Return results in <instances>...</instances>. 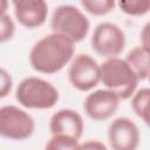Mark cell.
Listing matches in <instances>:
<instances>
[{
  "label": "cell",
  "mask_w": 150,
  "mask_h": 150,
  "mask_svg": "<svg viewBox=\"0 0 150 150\" xmlns=\"http://www.w3.org/2000/svg\"><path fill=\"white\" fill-rule=\"evenodd\" d=\"M149 23H146L142 32L139 33V39H141V46L145 47V48H149Z\"/></svg>",
  "instance_id": "ffe728a7"
},
{
  "label": "cell",
  "mask_w": 150,
  "mask_h": 150,
  "mask_svg": "<svg viewBox=\"0 0 150 150\" xmlns=\"http://www.w3.org/2000/svg\"><path fill=\"white\" fill-rule=\"evenodd\" d=\"M81 6L91 15L101 16L110 13L115 8L116 2L114 0H82Z\"/></svg>",
  "instance_id": "5bb4252c"
},
{
  "label": "cell",
  "mask_w": 150,
  "mask_h": 150,
  "mask_svg": "<svg viewBox=\"0 0 150 150\" xmlns=\"http://www.w3.org/2000/svg\"><path fill=\"white\" fill-rule=\"evenodd\" d=\"M14 15L19 23L33 29L42 26L48 15V5L43 0H14Z\"/></svg>",
  "instance_id": "30bf717a"
},
{
  "label": "cell",
  "mask_w": 150,
  "mask_h": 150,
  "mask_svg": "<svg viewBox=\"0 0 150 150\" xmlns=\"http://www.w3.org/2000/svg\"><path fill=\"white\" fill-rule=\"evenodd\" d=\"M59 97V90L50 82L36 76L23 79L15 90L16 101L28 109H50Z\"/></svg>",
  "instance_id": "3957f363"
},
{
  "label": "cell",
  "mask_w": 150,
  "mask_h": 150,
  "mask_svg": "<svg viewBox=\"0 0 150 150\" xmlns=\"http://www.w3.org/2000/svg\"><path fill=\"white\" fill-rule=\"evenodd\" d=\"M149 101L150 89L146 87L136 90L131 96V108L145 124L149 123Z\"/></svg>",
  "instance_id": "4fadbf2b"
},
{
  "label": "cell",
  "mask_w": 150,
  "mask_h": 150,
  "mask_svg": "<svg viewBox=\"0 0 150 150\" xmlns=\"http://www.w3.org/2000/svg\"><path fill=\"white\" fill-rule=\"evenodd\" d=\"M35 130V121L26 110L13 105L0 107V136L12 141L29 138Z\"/></svg>",
  "instance_id": "5b68a950"
},
{
  "label": "cell",
  "mask_w": 150,
  "mask_h": 150,
  "mask_svg": "<svg viewBox=\"0 0 150 150\" xmlns=\"http://www.w3.org/2000/svg\"><path fill=\"white\" fill-rule=\"evenodd\" d=\"M84 129L82 116L73 109L57 110L49 121V130L52 135H64L80 139Z\"/></svg>",
  "instance_id": "8fae6325"
},
{
  "label": "cell",
  "mask_w": 150,
  "mask_h": 150,
  "mask_svg": "<svg viewBox=\"0 0 150 150\" xmlns=\"http://www.w3.org/2000/svg\"><path fill=\"white\" fill-rule=\"evenodd\" d=\"M13 88V79L7 69L0 66V98L8 96Z\"/></svg>",
  "instance_id": "ac0fdd59"
},
{
  "label": "cell",
  "mask_w": 150,
  "mask_h": 150,
  "mask_svg": "<svg viewBox=\"0 0 150 150\" xmlns=\"http://www.w3.org/2000/svg\"><path fill=\"white\" fill-rule=\"evenodd\" d=\"M124 60L129 64V67L132 69V71L135 73L138 81L148 80L149 74H150L149 48H145L143 46H136L128 52Z\"/></svg>",
  "instance_id": "7c38bea8"
},
{
  "label": "cell",
  "mask_w": 150,
  "mask_h": 150,
  "mask_svg": "<svg viewBox=\"0 0 150 150\" xmlns=\"http://www.w3.org/2000/svg\"><path fill=\"white\" fill-rule=\"evenodd\" d=\"M108 141L112 150H137L141 141L139 129L131 118L117 117L109 124Z\"/></svg>",
  "instance_id": "ba28073f"
},
{
  "label": "cell",
  "mask_w": 150,
  "mask_h": 150,
  "mask_svg": "<svg viewBox=\"0 0 150 150\" xmlns=\"http://www.w3.org/2000/svg\"><path fill=\"white\" fill-rule=\"evenodd\" d=\"M80 150H108L104 143L97 139H88L80 145Z\"/></svg>",
  "instance_id": "d6986e66"
},
{
  "label": "cell",
  "mask_w": 150,
  "mask_h": 150,
  "mask_svg": "<svg viewBox=\"0 0 150 150\" xmlns=\"http://www.w3.org/2000/svg\"><path fill=\"white\" fill-rule=\"evenodd\" d=\"M50 28L53 33L61 34L76 43L87 38L90 22L84 13L76 6L61 5L57 6L52 14Z\"/></svg>",
  "instance_id": "277c9868"
},
{
  "label": "cell",
  "mask_w": 150,
  "mask_h": 150,
  "mask_svg": "<svg viewBox=\"0 0 150 150\" xmlns=\"http://www.w3.org/2000/svg\"><path fill=\"white\" fill-rule=\"evenodd\" d=\"M100 69L101 82L105 89L115 93L120 100H128L136 91L139 81L124 59H105L100 64Z\"/></svg>",
  "instance_id": "7a4b0ae2"
},
{
  "label": "cell",
  "mask_w": 150,
  "mask_h": 150,
  "mask_svg": "<svg viewBox=\"0 0 150 150\" xmlns=\"http://www.w3.org/2000/svg\"><path fill=\"white\" fill-rule=\"evenodd\" d=\"M118 96L108 89H97L87 95L83 102V110L94 121L109 120L118 109Z\"/></svg>",
  "instance_id": "9c48e42d"
},
{
  "label": "cell",
  "mask_w": 150,
  "mask_h": 150,
  "mask_svg": "<svg viewBox=\"0 0 150 150\" xmlns=\"http://www.w3.org/2000/svg\"><path fill=\"white\" fill-rule=\"evenodd\" d=\"M8 6H9V2L7 0H0V15L7 13Z\"/></svg>",
  "instance_id": "44dd1931"
},
{
  "label": "cell",
  "mask_w": 150,
  "mask_h": 150,
  "mask_svg": "<svg viewBox=\"0 0 150 150\" xmlns=\"http://www.w3.org/2000/svg\"><path fill=\"white\" fill-rule=\"evenodd\" d=\"M80 145L79 139L64 135H54L46 143L45 150H80Z\"/></svg>",
  "instance_id": "9a60e30c"
},
{
  "label": "cell",
  "mask_w": 150,
  "mask_h": 150,
  "mask_svg": "<svg viewBox=\"0 0 150 150\" xmlns=\"http://www.w3.org/2000/svg\"><path fill=\"white\" fill-rule=\"evenodd\" d=\"M68 79L75 89L89 91L101 82L100 64L89 54H77L71 59L68 69Z\"/></svg>",
  "instance_id": "52a82bcc"
},
{
  "label": "cell",
  "mask_w": 150,
  "mask_h": 150,
  "mask_svg": "<svg viewBox=\"0 0 150 150\" xmlns=\"http://www.w3.org/2000/svg\"><path fill=\"white\" fill-rule=\"evenodd\" d=\"M15 33V23L9 14L0 15V43L9 41Z\"/></svg>",
  "instance_id": "e0dca14e"
},
{
  "label": "cell",
  "mask_w": 150,
  "mask_h": 150,
  "mask_svg": "<svg viewBox=\"0 0 150 150\" xmlns=\"http://www.w3.org/2000/svg\"><path fill=\"white\" fill-rule=\"evenodd\" d=\"M90 43L97 55L105 59L118 57L125 47V34L114 22H100L94 28Z\"/></svg>",
  "instance_id": "8992f818"
},
{
  "label": "cell",
  "mask_w": 150,
  "mask_h": 150,
  "mask_svg": "<svg viewBox=\"0 0 150 150\" xmlns=\"http://www.w3.org/2000/svg\"><path fill=\"white\" fill-rule=\"evenodd\" d=\"M75 52V43L68 38L50 33L38 40L29 52V63L34 70L52 75L68 64Z\"/></svg>",
  "instance_id": "6da1fadb"
},
{
  "label": "cell",
  "mask_w": 150,
  "mask_h": 150,
  "mask_svg": "<svg viewBox=\"0 0 150 150\" xmlns=\"http://www.w3.org/2000/svg\"><path fill=\"white\" fill-rule=\"evenodd\" d=\"M116 5L123 13L132 16L144 15L150 11V1L148 0H121Z\"/></svg>",
  "instance_id": "2e32d148"
}]
</instances>
